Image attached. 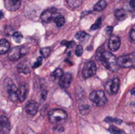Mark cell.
I'll use <instances>...</instances> for the list:
<instances>
[{"label":"cell","mask_w":135,"mask_h":134,"mask_svg":"<svg viewBox=\"0 0 135 134\" xmlns=\"http://www.w3.org/2000/svg\"><path fill=\"white\" fill-rule=\"evenodd\" d=\"M97 58L101 61L102 64L109 70L115 72L118 70V66L116 62V58L109 51H104L103 47H100L97 54Z\"/></svg>","instance_id":"obj_1"},{"label":"cell","mask_w":135,"mask_h":134,"mask_svg":"<svg viewBox=\"0 0 135 134\" xmlns=\"http://www.w3.org/2000/svg\"><path fill=\"white\" fill-rule=\"evenodd\" d=\"M48 118L51 123L61 124L63 123L67 118V114L65 111L62 109H53L48 113Z\"/></svg>","instance_id":"obj_2"},{"label":"cell","mask_w":135,"mask_h":134,"mask_svg":"<svg viewBox=\"0 0 135 134\" xmlns=\"http://www.w3.org/2000/svg\"><path fill=\"white\" fill-rule=\"evenodd\" d=\"M28 47L26 46H18L13 47L8 54V58L11 61H17L28 53Z\"/></svg>","instance_id":"obj_3"},{"label":"cell","mask_w":135,"mask_h":134,"mask_svg":"<svg viewBox=\"0 0 135 134\" xmlns=\"http://www.w3.org/2000/svg\"><path fill=\"white\" fill-rule=\"evenodd\" d=\"M89 99L93 103L99 107H102L107 103V98L105 96V94L103 91L100 90L93 91V92H91L89 95Z\"/></svg>","instance_id":"obj_4"},{"label":"cell","mask_w":135,"mask_h":134,"mask_svg":"<svg viewBox=\"0 0 135 134\" xmlns=\"http://www.w3.org/2000/svg\"><path fill=\"white\" fill-rule=\"evenodd\" d=\"M117 66L122 68H131L133 67L135 64V54L134 53L124 56L119 57L117 60Z\"/></svg>","instance_id":"obj_5"},{"label":"cell","mask_w":135,"mask_h":134,"mask_svg":"<svg viewBox=\"0 0 135 134\" xmlns=\"http://www.w3.org/2000/svg\"><path fill=\"white\" fill-rule=\"evenodd\" d=\"M6 90L7 92V95L9 98L10 100H12L13 102H15L17 100V88L13 85V81L10 79H6Z\"/></svg>","instance_id":"obj_6"},{"label":"cell","mask_w":135,"mask_h":134,"mask_svg":"<svg viewBox=\"0 0 135 134\" xmlns=\"http://www.w3.org/2000/svg\"><path fill=\"white\" fill-rule=\"evenodd\" d=\"M97 73V65L94 62L90 61L85 63L82 69V76L84 78H89Z\"/></svg>","instance_id":"obj_7"},{"label":"cell","mask_w":135,"mask_h":134,"mask_svg":"<svg viewBox=\"0 0 135 134\" xmlns=\"http://www.w3.org/2000/svg\"><path fill=\"white\" fill-rule=\"evenodd\" d=\"M59 14L55 8H49L46 10H44L41 16H40V20L44 23H49L52 21H54L55 17Z\"/></svg>","instance_id":"obj_8"},{"label":"cell","mask_w":135,"mask_h":134,"mask_svg":"<svg viewBox=\"0 0 135 134\" xmlns=\"http://www.w3.org/2000/svg\"><path fill=\"white\" fill-rule=\"evenodd\" d=\"M120 86V81L119 78H114L108 81L105 85V89L110 95H115L118 92Z\"/></svg>","instance_id":"obj_9"},{"label":"cell","mask_w":135,"mask_h":134,"mask_svg":"<svg viewBox=\"0 0 135 134\" xmlns=\"http://www.w3.org/2000/svg\"><path fill=\"white\" fill-rule=\"evenodd\" d=\"M121 44V41H120V38L118 36L115 35H112L108 41V47L110 51H116Z\"/></svg>","instance_id":"obj_10"},{"label":"cell","mask_w":135,"mask_h":134,"mask_svg":"<svg viewBox=\"0 0 135 134\" xmlns=\"http://www.w3.org/2000/svg\"><path fill=\"white\" fill-rule=\"evenodd\" d=\"M4 5L6 9L9 11H16L20 8L21 0H4Z\"/></svg>","instance_id":"obj_11"},{"label":"cell","mask_w":135,"mask_h":134,"mask_svg":"<svg viewBox=\"0 0 135 134\" xmlns=\"http://www.w3.org/2000/svg\"><path fill=\"white\" fill-rule=\"evenodd\" d=\"M72 81V75L70 73L63 74L60 78H59V86L63 88L66 89L70 87V83Z\"/></svg>","instance_id":"obj_12"},{"label":"cell","mask_w":135,"mask_h":134,"mask_svg":"<svg viewBox=\"0 0 135 134\" xmlns=\"http://www.w3.org/2000/svg\"><path fill=\"white\" fill-rule=\"evenodd\" d=\"M17 100L20 102L25 101V99H26L27 94H28V86H27V85L25 84V83L21 84L19 88H17Z\"/></svg>","instance_id":"obj_13"},{"label":"cell","mask_w":135,"mask_h":134,"mask_svg":"<svg viewBox=\"0 0 135 134\" xmlns=\"http://www.w3.org/2000/svg\"><path fill=\"white\" fill-rule=\"evenodd\" d=\"M10 128V122L5 115L0 116V134L6 133Z\"/></svg>","instance_id":"obj_14"},{"label":"cell","mask_w":135,"mask_h":134,"mask_svg":"<svg viewBox=\"0 0 135 134\" xmlns=\"http://www.w3.org/2000/svg\"><path fill=\"white\" fill-rule=\"evenodd\" d=\"M38 107H38V104L36 102H34V101H29L28 103L26 106L25 110H26V112H27L28 115L33 116V115H35L37 113Z\"/></svg>","instance_id":"obj_15"},{"label":"cell","mask_w":135,"mask_h":134,"mask_svg":"<svg viewBox=\"0 0 135 134\" xmlns=\"http://www.w3.org/2000/svg\"><path fill=\"white\" fill-rule=\"evenodd\" d=\"M9 43L6 39H2L0 40V54H5L9 51Z\"/></svg>","instance_id":"obj_16"},{"label":"cell","mask_w":135,"mask_h":134,"mask_svg":"<svg viewBox=\"0 0 135 134\" xmlns=\"http://www.w3.org/2000/svg\"><path fill=\"white\" fill-rule=\"evenodd\" d=\"M115 17L118 21H123L127 17V12L123 9H118L115 11Z\"/></svg>","instance_id":"obj_17"},{"label":"cell","mask_w":135,"mask_h":134,"mask_svg":"<svg viewBox=\"0 0 135 134\" xmlns=\"http://www.w3.org/2000/svg\"><path fill=\"white\" fill-rule=\"evenodd\" d=\"M76 39H78L80 42L81 43H85L89 39V35L85 32H78V33H76L75 35Z\"/></svg>","instance_id":"obj_18"},{"label":"cell","mask_w":135,"mask_h":134,"mask_svg":"<svg viewBox=\"0 0 135 134\" xmlns=\"http://www.w3.org/2000/svg\"><path fill=\"white\" fill-rule=\"evenodd\" d=\"M83 0H66L67 6L70 9H77L81 6Z\"/></svg>","instance_id":"obj_19"},{"label":"cell","mask_w":135,"mask_h":134,"mask_svg":"<svg viewBox=\"0 0 135 134\" xmlns=\"http://www.w3.org/2000/svg\"><path fill=\"white\" fill-rule=\"evenodd\" d=\"M107 6V2L105 0H100L99 2H97V3H96V5L93 6V9L95 11H98L100 12L102 10H104L105 9V7Z\"/></svg>","instance_id":"obj_20"},{"label":"cell","mask_w":135,"mask_h":134,"mask_svg":"<svg viewBox=\"0 0 135 134\" xmlns=\"http://www.w3.org/2000/svg\"><path fill=\"white\" fill-rule=\"evenodd\" d=\"M54 21H55V24H56L58 27H62V26L64 24V23H65V18H64V17H63L62 15L58 14V15L55 17Z\"/></svg>","instance_id":"obj_21"},{"label":"cell","mask_w":135,"mask_h":134,"mask_svg":"<svg viewBox=\"0 0 135 134\" xmlns=\"http://www.w3.org/2000/svg\"><path fill=\"white\" fill-rule=\"evenodd\" d=\"M17 70L20 73H25V74H28L29 73V69L28 67L27 66L26 64L25 63H20L18 66H17Z\"/></svg>","instance_id":"obj_22"},{"label":"cell","mask_w":135,"mask_h":134,"mask_svg":"<svg viewBox=\"0 0 135 134\" xmlns=\"http://www.w3.org/2000/svg\"><path fill=\"white\" fill-rule=\"evenodd\" d=\"M101 23H102V18H101V17H99V18L96 21V22L91 26L90 30L94 31V30H97V29L100 28V26H101Z\"/></svg>","instance_id":"obj_23"},{"label":"cell","mask_w":135,"mask_h":134,"mask_svg":"<svg viewBox=\"0 0 135 134\" xmlns=\"http://www.w3.org/2000/svg\"><path fill=\"white\" fill-rule=\"evenodd\" d=\"M51 51L50 47H44L40 50V54L43 58H47L51 54Z\"/></svg>","instance_id":"obj_24"},{"label":"cell","mask_w":135,"mask_h":134,"mask_svg":"<svg viewBox=\"0 0 135 134\" xmlns=\"http://www.w3.org/2000/svg\"><path fill=\"white\" fill-rule=\"evenodd\" d=\"M13 39L15 40V42L17 43H21L22 39H23V36L21 35V32H15L13 34Z\"/></svg>","instance_id":"obj_25"},{"label":"cell","mask_w":135,"mask_h":134,"mask_svg":"<svg viewBox=\"0 0 135 134\" xmlns=\"http://www.w3.org/2000/svg\"><path fill=\"white\" fill-rule=\"evenodd\" d=\"M109 131L112 134H124V132L123 130H121L118 127H115L113 126L109 127Z\"/></svg>","instance_id":"obj_26"},{"label":"cell","mask_w":135,"mask_h":134,"mask_svg":"<svg viewBox=\"0 0 135 134\" xmlns=\"http://www.w3.org/2000/svg\"><path fill=\"white\" fill-rule=\"evenodd\" d=\"M63 74H64V73H63V71H62V69H56V70L53 72L52 76H54L55 78H59V79Z\"/></svg>","instance_id":"obj_27"},{"label":"cell","mask_w":135,"mask_h":134,"mask_svg":"<svg viewBox=\"0 0 135 134\" xmlns=\"http://www.w3.org/2000/svg\"><path fill=\"white\" fill-rule=\"evenodd\" d=\"M105 122H108V123H110V122H115V123H116L118 125H120L123 122V121L121 119H119V118H110V117L106 118H105Z\"/></svg>","instance_id":"obj_28"},{"label":"cell","mask_w":135,"mask_h":134,"mask_svg":"<svg viewBox=\"0 0 135 134\" xmlns=\"http://www.w3.org/2000/svg\"><path fill=\"white\" fill-rule=\"evenodd\" d=\"M83 53V48L81 47V45H77L76 47V50H75V54L77 56H81Z\"/></svg>","instance_id":"obj_29"},{"label":"cell","mask_w":135,"mask_h":134,"mask_svg":"<svg viewBox=\"0 0 135 134\" xmlns=\"http://www.w3.org/2000/svg\"><path fill=\"white\" fill-rule=\"evenodd\" d=\"M62 45H64V46H66V47H68V48H71V47H73L74 45H75V43L74 42V41H70V42H68V41H62Z\"/></svg>","instance_id":"obj_30"},{"label":"cell","mask_w":135,"mask_h":134,"mask_svg":"<svg viewBox=\"0 0 135 134\" xmlns=\"http://www.w3.org/2000/svg\"><path fill=\"white\" fill-rule=\"evenodd\" d=\"M42 61H43V58L42 57H38V58H37V60H36V62L34 63V65L32 66V68H37V67H39L40 65H41V63H42Z\"/></svg>","instance_id":"obj_31"},{"label":"cell","mask_w":135,"mask_h":134,"mask_svg":"<svg viewBox=\"0 0 135 134\" xmlns=\"http://www.w3.org/2000/svg\"><path fill=\"white\" fill-rule=\"evenodd\" d=\"M130 39L132 42L135 40V30L134 28H132L130 32Z\"/></svg>","instance_id":"obj_32"},{"label":"cell","mask_w":135,"mask_h":134,"mask_svg":"<svg viewBox=\"0 0 135 134\" xmlns=\"http://www.w3.org/2000/svg\"><path fill=\"white\" fill-rule=\"evenodd\" d=\"M112 31H113V27L112 26H108L106 28V33L108 35H111L112 32Z\"/></svg>","instance_id":"obj_33"},{"label":"cell","mask_w":135,"mask_h":134,"mask_svg":"<svg viewBox=\"0 0 135 134\" xmlns=\"http://www.w3.org/2000/svg\"><path fill=\"white\" fill-rule=\"evenodd\" d=\"M135 0H131V2H130V6H131V7L132 8V9H134L135 7Z\"/></svg>","instance_id":"obj_34"},{"label":"cell","mask_w":135,"mask_h":134,"mask_svg":"<svg viewBox=\"0 0 135 134\" xmlns=\"http://www.w3.org/2000/svg\"><path fill=\"white\" fill-rule=\"evenodd\" d=\"M3 16H4V14H3V13L0 10V19H2V17H3Z\"/></svg>","instance_id":"obj_35"},{"label":"cell","mask_w":135,"mask_h":134,"mask_svg":"<svg viewBox=\"0 0 135 134\" xmlns=\"http://www.w3.org/2000/svg\"><path fill=\"white\" fill-rule=\"evenodd\" d=\"M134 93H135V88H133V89H132V91H131V94H132L133 96H134Z\"/></svg>","instance_id":"obj_36"}]
</instances>
